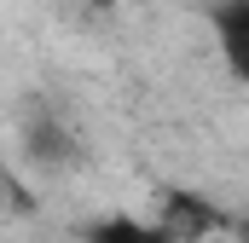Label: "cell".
I'll return each mask as SVG.
<instances>
[{"label": "cell", "mask_w": 249, "mask_h": 243, "mask_svg": "<svg viewBox=\"0 0 249 243\" xmlns=\"http://www.w3.org/2000/svg\"><path fill=\"white\" fill-rule=\"evenodd\" d=\"M157 220L174 232V238H197V232H220V226H232L209 197H197V191H162L157 197Z\"/></svg>", "instance_id": "cell-2"}, {"label": "cell", "mask_w": 249, "mask_h": 243, "mask_svg": "<svg viewBox=\"0 0 249 243\" xmlns=\"http://www.w3.org/2000/svg\"><path fill=\"white\" fill-rule=\"evenodd\" d=\"M23 151H29L35 162H64V156H70V133H64V122H35V127L23 133Z\"/></svg>", "instance_id": "cell-4"}, {"label": "cell", "mask_w": 249, "mask_h": 243, "mask_svg": "<svg viewBox=\"0 0 249 243\" xmlns=\"http://www.w3.org/2000/svg\"><path fill=\"white\" fill-rule=\"evenodd\" d=\"M232 232H238V243H249V214H238V220H232Z\"/></svg>", "instance_id": "cell-5"}, {"label": "cell", "mask_w": 249, "mask_h": 243, "mask_svg": "<svg viewBox=\"0 0 249 243\" xmlns=\"http://www.w3.org/2000/svg\"><path fill=\"white\" fill-rule=\"evenodd\" d=\"M81 6H93V12H110V6H116V0H81Z\"/></svg>", "instance_id": "cell-6"}, {"label": "cell", "mask_w": 249, "mask_h": 243, "mask_svg": "<svg viewBox=\"0 0 249 243\" xmlns=\"http://www.w3.org/2000/svg\"><path fill=\"white\" fill-rule=\"evenodd\" d=\"M0 156H6V139H0Z\"/></svg>", "instance_id": "cell-7"}, {"label": "cell", "mask_w": 249, "mask_h": 243, "mask_svg": "<svg viewBox=\"0 0 249 243\" xmlns=\"http://www.w3.org/2000/svg\"><path fill=\"white\" fill-rule=\"evenodd\" d=\"M81 243H186V238H174V232H168L162 220H151V214L110 208V214H99V220L81 226Z\"/></svg>", "instance_id": "cell-3"}, {"label": "cell", "mask_w": 249, "mask_h": 243, "mask_svg": "<svg viewBox=\"0 0 249 243\" xmlns=\"http://www.w3.org/2000/svg\"><path fill=\"white\" fill-rule=\"evenodd\" d=\"M209 35L220 64L249 87V0H214L209 6Z\"/></svg>", "instance_id": "cell-1"}]
</instances>
